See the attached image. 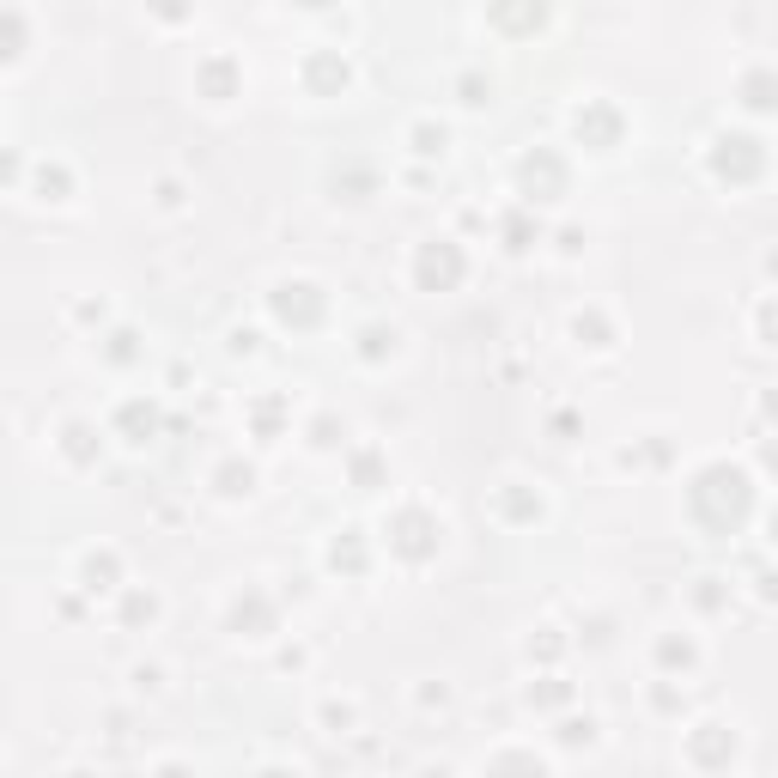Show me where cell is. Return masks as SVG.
<instances>
[{"label":"cell","mask_w":778,"mask_h":778,"mask_svg":"<svg viewBox=\"0 0 778 778\" xmlns=\"http://www.w3.org/2000/svg\"><path fill=\"white\" fill-rule=\"evenodd\" d=\"M414 274H420V286H432V274H438V292H444V286H456L462 274H469V262H462L456 238H426L420 256H414Z\"/></svg>","instance_id":"6da1fadb"},{"label":"cell","mask_w":778,"mask_h":778,"mask_svg":"<svg viewBox=\"0 0 778 778\" xmlns=\"http://www.w3.org/2000/svg\"><path fill=\"white\" fill-rule=\"evenodd\" d=\"M481 778H548V766L535 760V748H499Z\"/></svg>","instance_id":"7a4b0ae2"},{"label":"cell","mask_w":778,"mask_h":778,"mask_svg":"<svg viewBox=\"0 0 778 778\" xmlns=\"http://www.w3.org/2000/svg\"><path fill=\"white\" fill-rule=\"evenodd\" d=\"M213 481H219V499H238V493L250 499V493H256V469H250V462H225Z\"/></svg>","instance_id":"3957f363"},{"label":"cell","mask_w":778,"mask_h":778,"mask_svg":"<svg viewBox=\"0 0 778 778\" xmlns=\"http://www.w3.org/2000/svg\"><path fill=\"white\" fill-rule=\"evenodd\" d=\"M657 663H663V669H693V663H699V645L669 633V639H657Z\"/></svg>","instance_id":"277c9868"},{"label":"cell","mask_w":778,"mask_h":778,"mask_svg":"<svg viewBox=\"0 0 778 778\" xmlns=\"http://www.w3.org/2000/svg\"><path fill=\"white\" fill-rule=\"evenodd\" d=\"M116 572H122L116 548H104V554H86V584H80V590H92V578H104V590H116Z\"/></svg>","instance_id":"5b68a950"},{"label":"cell","mask_w":778,"mask_h":778,"mask_svg":"<svg viewBox=\"0 0 778 778\" xmlns=\"http://www.w3.org/2000/svg\"><path fill=\"white\" fill-rule=\"evenodd\" d=\"M323 724H329V736H353L359 706H353V699H329V706H323Z\"/></svg>","instance_id":"8992f818"},{"label":"cell","mask_w":778,"mask_h":778,"mask_svg":"<svg viewBox=\"0 0 778 778\" xmlns=\"http://www.w3.org/2000/svg\"><path fill=\"white\" fill-rule=\"evenodd\" d=\"M414 140H420V146H414V152H420V159H444V128H432V122H420V128H414Z\"/></svg>","instance_id":"52a82bcc"},{"label":"cell","mask_w":778,"mask_h":778,"mask_svg":"<svg viewBox=\"0 0 778 778\" xmlns=\"http://www.w3.org/2000/svg\"><path fill=\"white\" fill-rule=\"evenodd\" d=\"M152 778H195V772H189L183 760H165V766H159V772H152Z\"/></svg>","instance_id":"ba28073f"}]
</instances>
